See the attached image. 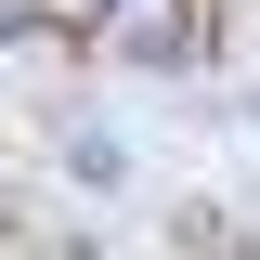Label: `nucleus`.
<instances>
[{"label":"nucleus","instance_id":"f257e3e1","mask_svg":"<svg viewBox=\"0 0 260 260\" xmlns=\"http://www.w3.org/2000/svg\"><path fill=\"white\" fill-rule=\"evenodd\" d=\"M65 182H78V195H117V182H130V143H117L104 117H65Z\"/></svg>","mask_w":260,"mask_h":260}]
</instances>
